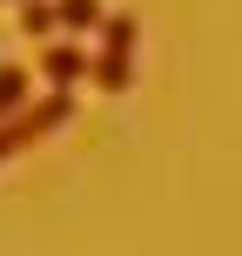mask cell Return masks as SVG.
<instances>
[{
  "instance_id": "4",
  "label": "cell",
  "mask_w": 242,
  "mask_h": 256,
  "mask_svg": "<svg viewBox=\"0 0 242 256\" xmlns=\"http://www.w3.org/2000/svg\"><path fill=\"white\" fill-rule=\"evenodd\" d=\"M94 14H101L94 0H61V20L67 27H94Z\"/></svg>"
},
{
  "instance_id": "3",
  "label": "cell",
  "mask_w": 242,
  "mask_h": 256,
  "mask_svg": "<svg viewBox=\"0 0 242 256\" xmlns=\"http://www.w3.org/2000/svg\"><path fill=\"white\" fill-rule=\"evenodd\" d=\"M81 68H88V61H81V48H54V54H47V74H54V81H74Z\"/></svg>"
},
{
  "instance_id": "2",
  "label": "cell",
  "mask_w": 242,
  "mask_h": 256,
  "mask_svg": "<svg viewBox=\"0 0 242 256\" xmlns=\"http://www.w3.org/2000/svg\"><path fill=\"white\" fill-rule=\"evenodd\" d=\"M20 102H27V74L20 68H0V115H13Z\"/></svg>"
},
{
  "instance_id": "1",
  "label": "cell",
  "mask_w": 242,
  "mask_h": 256,
  "mask_svg": "<svg viewBox=\"0 0 242 256\" xmlns=\"http://www.w3.org/2000/svg\"><path fill=\"white\" fill-rule=\"evenodd\" d=\"M128 48H135V27L108 20V54L94 61V81H101V88H121V81H128Z\"/></svg>"
}]
</instances>
